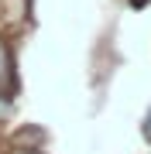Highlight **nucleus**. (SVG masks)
Instances as JSON below:
<instances>
[{
    "label": "nucleus",
    "mask_w": 151,
    "mask_h": 154,
    "mask_svg": "<svg viewBox=\"0 0 151 154\" xmlns=\"http://www.w3.org/2000/svg\"><path fill=\"white\" fill-rule=\"evenodd\" d=\"M11 75H14V72H11V51H7V45L0 41V86L11 82Z\"/></svg>",
    "instance_id": "f257e3e1"
},
{
    "label": "nucleus",
    "mask_w": 151,
    "mask_h": 154,
    "mask_svg": "<svg viewBox=\"0 0 151 154\" xmlns=\"http://www.w3.org/2000/svg\"><path fill=\"white\" fill-rule=\"evenodd\" d=\"M7 116H11V99L0 93V120H7Z\"/></svg>",
    "instance_id": "f03ea898"
},
{
    "label": "nucleus",
    "mask_w": 151,
    "mask_h": 154,
    "mask_svg": "<svg viewBox=\"0 0 151 154\" xmlns=\"http://www.w3.org/2000/svg\"><path fill=\"white\" fill-rule=\"evenodd\" d=\"M144 137H148V140H151V113H148V116H144Z\"/></svg>",
    "instance_id": "7ed1b4c3"
},
{
    "label": "nucleus",
    "mask_w": 151,
    "mask_h": 154,
    "mask_svg": "<svg viewBox=\"0 0 151 154\" xmlns=\"http://www.w3.org/2000/svg\"><path fill=\"white\" fill-rule=\"evenodd\" d=\"M17 154H41V151H31V147H24V151H17Z\"/></svg>",
    "instance_id": "20e7f679"
}]
</instances>
